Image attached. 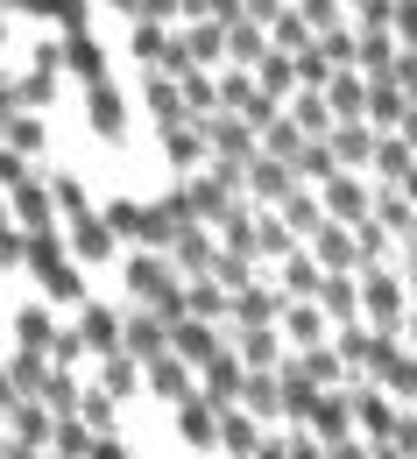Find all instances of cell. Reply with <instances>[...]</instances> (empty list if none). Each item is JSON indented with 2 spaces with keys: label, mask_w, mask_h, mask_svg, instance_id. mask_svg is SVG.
<instances>
[{
  "label": "cell",
  "mask_w": 417,
  "mask_h": 459,
  "mask_svg": "<svg viewBox=\"0 0 417 459\" xmlns=\"http://www.w3.org/2000/svg\"><path fill=\"white\" fill-rule=\"evenodd\" d=\"M333 459H361V453H354V446H340V438H333Z\"/></svg>",
  "instance_id": "2"
},
{
  "label": "cell",
  "mask_w": 417,
  "mask_h": 459,
  "mask_svg": "<svg viewBox=\"0 0 417 459\" xmlns=\"http://www.w3.org/2000/svg\"><path fill=\"white\" fill-rule=\"evenodd\" d=\"M184 438H191V446H213V417H205V403H184Z\"/></svg>",
  "instance_id": "1"
},
{
  "label": "cell",
  "mask_w": 417,
  "mask_h": 459,
  "mask_svg": "<svg viewBox=\"0 0 417 459\" xmlns=\"http://www.w3.org/2000/svg\"><path fill=\"white\" fill-rule=\"evenodd\" d=\"M7 459H36V453H29V446H14V453H7Z\"/></svg>",
  "instance_id": "3"
}]
</instances>
